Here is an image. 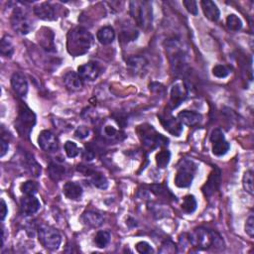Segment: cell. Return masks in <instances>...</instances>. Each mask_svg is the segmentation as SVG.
Instances as JSON below:
<instances>
[{"instance_id":"obj_1","label":"cell","mask_w":254,"mask_h":254,"mask_svg":"<svg viewBox=\"0 0 254 254\" xmlns=\"http://www.w3.org/2000/svg\"><path fill=\"white\" fill-rule=\"evenodd\" d=\"M93 43V37L84 27H76L68 34L67 49L69 54L74 57L87 53Z\"/></svg>"},{"instance_id":"obj_2","label":"cell","mask_w":254,"mask_h":254,"mask_svg":"<svg viewBox=\"0 0 254 254\" xmlns=\"http://www.w3.org/2000/svg\"><path fill=\"white\" fill-rule=\"evenodd\" d=\"M188 240L190 245L199 249H209L212 246H221L222 239L214 232L205 228H199L189 234Z\"/></svg>"},{"instance_id":"obj_3","label":"cell","mask_w":254,"mask_h":254,"mask_svg":"<svg viewBox=\"0 0 254 254\" xmlns=\"http://www.w3.org/2000/svg\"><path fill=\"white\" fill-rule=\"evenodd\" d=\"M130 15L136 24L144 30L150 28L153 22L152 5L147 1H131L129 3Z\"/></svg>"},{"instance_id":"obj_4","label":"cell","mask_w":254,"mask_h":254,"mask_svg":"<svg viewBox=\"0 0 254 254\" xmlns=\"http://www.w3.org/2000/svg\"><path fill=\"white\" fill-rule=\"evenodd\" d=\"M36 124V115L27 106L21 105L18 117L15 122V128L23 138H29L30 133Z\"/></svg>"},{"instance_id":"obj_5","label":"cell","mask_w":254,"mask_h":254,"mask_svg":"<svg viewBox=\"0 0 254 254\" xmlns=\"http://www.w3.org/2000/svg\"><path fill=\"white\" fill-rule=\"evenodd\" d=\"M138 134L145 147L149 149H155L157 147H162L168 145L169 140L162 134L158 133L153 126L149 124H143L138 126Z\"/></svg>"},{"instance_id":"obj_6","label":"cell","mask_w":254,"mask_h":254,"mask_svg":"<svg viewBox=\"0 0 254 254\" xmlns=\"http://www.w3.org/2000/svg\"><path fill=\"white\" fill-rule=\"evenodd\" d=\"M197 172V165L190 160H183L178 167L175 185L178 188H188L193 183L195 174Z\"/></svg>"},{"instance_id":"obj_7","label":"cell","mask_w":254,"mask_h":254,"mask_svg":"<svg viewBox=\"0 0 254 254\" xmlns=\"http://www.w3.org/2000/svg\"><path fill=\"white\" fill-rule=\"evenodd\" d=\"M38 239L40 243L49 250H56L62 242V235L53 227L42 225L38 229Z\"/></svg>"},{"instance_id":"obj_8","label":"cell","mask_w":254,"mask_h":254,"mask_svg":"<svg viewBox=\"0 0 254 254\" xmlns=\"http://www.w3.org/2000/svg\"><path fill=\"white\" fill-rule=\"evenodd\" d=\"M11 26L15 32L26 35L31 31V23L26 13L21 8H15L11 15Z\"/></svg>"},{"instance_id":"obj_9","label":"cell","mask_w":254,"mask_h":254,"mask_svg":"<svg viewBox=\"0 0 254 254\" xmlns=\"http://www.w3.org/2000/svg\"><path fill=\"white\" fill-rule=\"evenodd\" d=\"M210 139L212 143V153L215 156H224L229 152L231 145L226 140L224 133H222V131L219 128H216L212 132Z\"/></svg>"},{"instance_id":"obj_10","label":"cell","mask_w":254,"mask_h":254,"mask_svg":"<svg viewBox=\"0 0 254 254\" xmlns=\"http://www.w3.org/2000/svg\"><path fill=\"white\" fill-rule=\"evenodd\" d=\"M38 145L45 152H56L59 149L57 136L50 130H43L38 137Z\"/></svg>"},{"instance_id":"obj_11","label":"cell","mask_w":254,"mask_h":254,"mask_svg":"<svg viewBox=\"0 0 254 254\" xmlns=\"http://www.w3.org/2000/svg\"><path fill=\"white\" fill-rule=\"evenodd\" d=\"M161 124L169 133L174 136H180L183 131V124L179 121V119L175 118L171 114H164L159 116Z\"/></svg>"},{"instance_id":"obj_12","label":"cell","mask_w":254,"mask_h":254,"mask_svg":"<svg viewBox=\"0 0 254 254\" xmlns=\"http://www.w3.org/2000/svg\"><path fill=\"white\" fill-rule=\"evenodd\" d=\"M101 73L102 70L100 66L94 62H88L78 68V74L82 77L83 80L94 81L100 77Z\"/></svg>"},{"instance_id":"obj_13","label":"cell","mask_w":254,"mask_h":254,"mask_svg":"<svg viewBox=\"0 0 254 254\" xmlns=\"http://www.w3.org/2000/svg\"><path fill=\"white\" fill-rule=\"evenodd\" d=\"M188 97L187 88L182 83H177L172 86L170 93V105L172 108H177Z\"/></svg>"},{"instance_id":"obj_14","label":"cell","mask_w":254,"mask_h":254,"mask_svg":"<svg viewBox=\"0 0 254 254\" xmlns=\"http://www.w3.org/2000/svg\"><path fill=\"white\" fill-rule=\"evenodd\" d=\"M11 86L14 92L20 98H25L28 92V82L25 76L19 72H16L11 77Z\"/></svg>"},{"instance_id":"obj_15","label":"cell","mask_w":254,"mask_h":254,"mask_svg":"<svg viewBox=\"0 0 254 254\" xmlns=\"http://www.w3.org/2000/svg\"><path fill=\"white\" fill-rule=\"evenodd\" d=\"M40 208L41 204L35 196H25L21 199V211L26 215L36 213Z\"/></svg>"},{"instance_id":"obj_16","label":"cell","mask_w":254,"mask_h":254,"mask_svg":"<svg viewBox=\"0 0 254 254\" xmlns=\"http://www.w3.org/2000/svg\"><path fill=\"white\" fill-rule=\"evenodd\" d=\"M38 42L39 44L47 51L52 52L55 50V44H54V34L53 32L48 28H42L39 30L37 34Z\"/></svg>"},{"instance_id":"obj_17","label":"cell","mask_w":254,"mask_h":254,"mask_svg":"<svg viewBox=\"0 0 254 254\" xmlns=\"http://www.w3.org/2000/svg\"><path fill=\"white\" fill-rule=\"evenodd\" d=\"M82 220L84 222V225H85L89 228L95 229V228H100L101 226L104 225L105 218L100 212H93V211H87L83 214Z\"/></svg>"},{"instance_id":"obj_18","label":"cell","mask_w":254,"mask_h":254,"mask_svg":"<svg viewBox=\"0 0 254 254\" xmlns=\"http://www.w3.org/2000/svg\"><path fill=\"white\" fill-rule=\"evenodd\" d=\"M63 80H64V85H66V87L73 91L80 90L84 86V80L79 74L75 72L67 73L65 76H64Z\"/></svg>"},{"instance_id":"obj_19","label":"cell","mask_w":254,"mask_h":254,"mask_svg":"<svg viewBox=\"0 0 254 254\" xmlns=\"http://www.w3.org/2000/svg\"><path fill=\"white\" fill-rule=\"evenodd\" d=\"M34 13L38 18L45 21H52L57 18L55 8L48 2H44L36 6L34 8Z\"/></svg>"},{"instance_id":"obj_20","label":"cell","mask_w":254,"mask_h":254,"mask_svg":"<svg viewBox=\"0 0 254 254\" xmlns=\"http://www.w3.org/2000/svg\"><path fill=\"white\" fill-rule=\"evenodd\" d=\"M219 183H220V172L217 168H215V170L211 174L208 182L203 187V192L205 196L211 197L217 190Z\"/></svg>"},{"instance_id":"obj_21","label":"cell","mask_w":254,"mask_h":254,"mask_svg":"<svg viewBox=\"0 0 254 254\" xmlns=\"http://www.w3.org/2000/svg\"><path fill=\"white\" fill-rule=\"evenodd\" d=\"M85 171H84L83 173L85 176H89L90 177V181H91V183H92V185L94 187H97L98 189H101V190L107 189L108 181L106 178V176H104L100 172H97V171H94V170H90V169H88L86 167H85Z\"/></svg>"},{"instance_id":"obj_22","label":"cell","mask_w":254,"mask_h":254,"mask_svg":"<svg viewBox=\"0 0 254 254\" xmlns=\"http://www.w3.org/2000/svg\"><path fill=\"white\" fill-rule=\"evenodd\" d=\"M63 193L70 200H79L83 196V188L79 183L68 182L63 187Z\"/></svg>"},{"instance_id":"obj_23","label":"cell","mask_w":254,"mask_h":254,"mask_svg":"<svg viewBox=\"0 0 254 254\" xmlns=\"http://www.w3.org/2000/svg\"><path fill=\"white\" fill-rule=\"evenodd\" d=\"M179 121L187 126H195L202 121V115L196 111L184 110L178 114Z\"/></svg>"},{"instance_id":"obj_24","label":"cell","mask_w":254,"mask_h":254,"mask_svg":"<svg viewBox=\"0 0 254 254\" xmlns=\"http://www.w3.org/2000/svg\"><path fill=\"white\" fill-rule=\"evenodd\" d=\"M201 5H202V9L204 11L205 16L209 20H211L212 22H216L219 19L220 11L214 2L211 1V0H203V1L201 2Z\"/></svg>"},{"instance_id":"obj_25","label":"cell","mask_w":254,"mask_h":254,"mask_svg":"<svg viewBox=\"0 0 254 254\" xmlns=\"http://www.w3.org/2000/svg\"><path fill=\"white\" fill-rule=\"evenodd\" d=\"M127 67L135 75H139L145 72V69L147 67V61L139 56L132 57L127 60Z\"/></svg>"},{"instance_id":"obj_26","label":"cell","mask_w":254,"mask_h":254,"mask_svg":"<svg viewBox=\"0 0 254 254\" xmlns=\"http://www.w3.org/2000/svg\"><path fill=\"white\" fill-rule=\"evenodd\" d=\"M97 38L99 42L103 45H109L111 44L115 39V32L112 27L106 26L99 30Z\"/></svg>"},{"instance_id":"obj_27","label":"cell","mask_w":254,"mask_h":254,"mask_svg":"<svg viewBox=\"0 0 254 254\" xmlns=\"http://www.w3.org/2000/svg\"><path fill=\"white\" fill-rule=\"evenodd\" d=\"M48 172H49V177L54 182H58L61 181L64 178V176H65L66 168L59 163L52 162L48 167Z\"/></svg>"},{"instance_id":"obj_28","label":"cell","mask_w":254,"mask_h":254,"mask_svg":"<svg viewBox=\"0 0 254 254\" xmlns=\"http://www.w3.org/2000/svg\"><path fill=\"white\" fill-rule=\"evenodd\" d=\"M110 239H111V235H110L109 232L101 231L97 234H95L93 242L99 248H106L109 244Z\"/></svg>"},{"instance_id":"obj_29","label":"cell","mask_w":254,"mask_h":254,"mask_svg":"<svg viewBox=\"0 0 254 254\" xmlns=\"http://www.w3.org/2000/svg\"><path fill=\"white\" fill-rule=\"evenodd\" d=\"M198 207L197 204V200L193 195H188L183 199V203H182V210L186 212V213H193L196 212Z\"/></svg>"},{"instance_id":"obj_30","label":"cell","mask_w":254,"mask_h":254,"mask_svg":"<svg viewBox=\"0 0 254 254\" xmlns=\"http://www.w3.org/2000/svg\"><path fill=\"white\" fill-rule=\"evenodd\" d=\"M170 159H171V153L169 150L164 149L161 150L160 152H158L156 154V164L158 168H161V169L166 168L170 162Z\"/></svg>"},{"instance_id":"obj_31","label":"cell","mask_w":254,"mask_h":254,"mask_svg":"<svg viewBox=\"0 0 254 254\" xmlns=\"http://www.w3.org/2000/svg\"><path fill=\"white\" fill-rule=\"evenodd\" d=\"M0 53L3 57L10 58L14 54V46L12 45L9 38L3 37L1 40V44H0Z\"/></svg>"},{"instance_id":"obj_32","label":"cell","mask_w":254,"mask_h":254,"mask_svg":"<svg viewBox=\"0 0 254 254\" xmlns=\"http://www.w3.org/2000/svg\"><path fill=\"white\" fill-rule=\"evenodd\" d=\"M20 189L25 196H35L38 192V185L33 181H27L21 185Z\"/></svg>"},{"instance_id":"obj_33","label":"cell","mask_w":254,"mask_h":254,"mask_svg":"<svg viewBox=\"0 0 254 254\" xmlns=\"http://www.w3.org/2000/svg\"><path fill=\"white\" fill-rule=\"evenodd\" d=\"M25 160L27 162V168L31 174L34 177H39L41 175V166L34 160V158L31 155H27L25 157Z\"/></svg>"},{"instance_id":"obj_34","label":"cell","mask_w":254,"mask_h":254,"mask_svg":"<svg viewBox=\"0 0 254 254\" xmlns=\"http://www.w3.org/2000/svg\"><path fill=\"white\" fill-rule=\"evenodd\" d=\"M227 26H228L229 30L237 32L239 30H241V28H242V21L235 14H231L227 18Z\"/></svg>"},{"instance_id":"obj_35","label":"cell","mask_w":254,"mask_h":254,"mask_svg":"<svg viewBox=\"0 0 254 254\" xmlns=\"http://www.w3.org/2000/svg\"><path fill=\"white\" fill-rule=\"evenodd\" d=\"M242 185L249 195H253V172L251 170H248L244 173L242 178Z\"/></svg>"},{"instance_id":"obj_36","label":"cell","mask_w":254,"mask_h":254,"mask_svg":"<svg viewBox=\"0 0 254 254\" xmlns=\"http://www.w3.org/2000/svg\"><path fill=\"white\" fill-rule=\"evenodd\" d=\"M64 148H65V152L69 158H75L80 154L79 147L73 141H67L64 145Z\"/></svg>"},{"instance_id":"obj_37","label":"cell","mask_w":254,"mask_h":254,"mask_svg":"<svg viewBox=\"0 0 254 254\" xmlns=\"http://www.w3.org/2000/svg\"><path fill=\"white\" fill-rule=\"evenodd\" d=\"M231 74V70L224 65H216L212 69V75L218 79H225Z\"/></svg>"},{"instance_id":"obj_38","label":"cell","mask_w":254,"mask_h":254,"mask_svg":"<svg viewBox=\"0 0 254 254\" xmlns=\"http://www.w3.org/2000/svg\"><path fill=\"white\" fill-rule=\"evenodd\" d=\"M183 5L185 6V8L187 9V11L193 15H198V5L197 2L194 1V0H185L183 1Z\"/></svg>"},{"instance_id":"obj_39","label":"cell","mask_w":254,"mask_h":254,"mask_svg":"<svg viewBox=\"0 0 254 254\" xmlns=\"http://www.w3.org/2000/svg\"><path fill=\"white\" fill-rule=\"evenodd\" d=\"M105 134L108 139L120 140V138H119L120 132L118 130H116L114 127H112V126H106L105 127Z\"/></svg>"},{"instance_id":"obj_40","label":"cell","mask_w":254,"mask_h":254,"mask_svg":"<svg viewBox=\"0 0 254 254\" xmlns=\"http://www.w3.org/2000/svg\"><path fill=\"white\" fill-rule=\"evenodd\" d=\"M177 247L176 244L171 240H166L160 249V253H176Z\"/></svg>"},{"instance_id":"obj_41","label":"cell","mask_w":254,"mask_h":254,"mask_svg":"<svg viewBox=\"0 0 254 254\" xmlns=\"http://www.w3.org/2000/svg\"><path fill=\"white\" fill-rule=\"evenodd\" d=\"M136 250L139 252V253H153L154 252V249L152 248V246L146 242V241H140L136 244Z\"/></svg>"},{"instance_id":"obj_42","label":"cell","mask_w":254,"mask_h":254,"mask_svg":"<svg viewBox=\"0 0 254 254\" xmlns=\"http://www.w3.org/2000/svg\"><path fill=\"white\" fill-rule=\"evenodd\" d=\"M245 233L248 234L249 237L253 238L254 236V217L250 215L245 222Z\"/></svg>"},{"instance_id":"obj_43","label":"cell","mask_w":254,"mask_h":254,"mask_svg":"<svg viewBox=\"0 0 254 254\" xmlns=\"http://www.w3.org/2000/svg\"><path fill=\"white\" fill-rule=\"evenodd\" d=\"M89 135V129L87 128V127L85 126H81L79 127V128L77 129L76 133H75V136L79 139H84V138H86L87 136Z\"/></svg>"},{"instance_id":"obj_44","label":"cell","mask_w":254,"mask_h":254,"mask_svg":"<svg viewBox=\"0 0 254 254\" xmlns=\"http://www.w3.org/2000/svg\"><path fill=\"white\" fill-rule=\"evenodd\" d=\"M0 147H1V153H0V156L4 157V155L7 153L9 148V143L7 140L4 139V137H1V140H0Z\"/></svg>"},{"instance_id":"obj_45","label":"cell","mask_w":254,"mask_h":254,"mask_svg":"<svg viewBox=\"0 0 254 254\" xmlns=\"http://www.w3.org/2000/svg\"><path fill=\"white\" fill-rule=\"evenodd\" d=\"M8 213V209L6 206V203L3 199H1V206H0V215H1V220L3 221Z\"/></svg>"}]
</instances>
